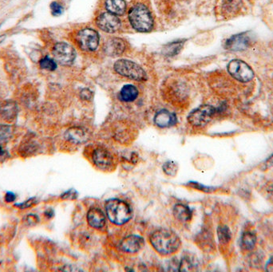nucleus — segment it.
Returning <instances> with one entry per match:
<instances>
[{
  "label": "nucleus",
  "instance_id": "1",
  "mask_svg": "<svg viewBox=\"0 0 273 272\" xmlns=\"http://www.w3.org/2000/svg\"><path fill=\"white\" fill-rule=\"evenodd\" d=\"M150 243L154 249L160 255H168L175 252L180 248V238L174 231L159 230L153 233Z\"/></svg>",
  "mask_w": 273,
  "mask_h": 272
},
{
  "label": "nucleus",
  "instance_id": "2",
  "mask_svg": "<svg viewBox=\"0 0 273 272\" xmlns=\"http://www.w3.org/2000/svg\"><path fill=\"white\" fill-rule=\"evenodd\" d=\"M129 20L133 28L138 32H149L154 27L151 13L143 4H136L130 9Z\"/></svg>",
  "mask_w": 273,
  "mask_h": 272
},
{
  "label": "nucleus",
  "instance_id": "3",
  "mask_svg": "<svg viewBox=\"0 0 273 272\" xmlns=\"http://www.w3.org/2000/svg\"><path fill=\"white\" fill-rule=\"evenodd\" d=\"M106 212L109 220L114 225H125L132 217V211L128 204L118 199L106 202Z\"/></svg>",
  "mask_w": 273,
  "mask_h": 272
},
{
  "label": "nucleus",
  "instance_id": "4",
  "mask_svg": "<svg viewBox=\"0 0 273 272\" xmlns=\"http://www.w3.org/2000/svg\"><path fill=\"white\" fill-rule=\"evenodd\" d=\"M114 68L117 74L132 80L144 81L147 79L145 70L132 61L120 59L114 63Z\"/></svg>",
  "mask_w": 273,
  "mask_h": 272
},
{
  "label": "nucleus",
  "instance_id": "5",
  "mask_svg": "<svg viewBox=\"0 0 273 272\" xmlns=\"http://www.w3.org/2000/svg\"><path fill=\"white\" fill-rule=\"evenodd\" d=\"M217 113V109L209 105H203L189 113L188 116V121L191 125L196 127L205 126L212 120L215 113Z\"/></svg>",
  "mask_w": 273,
  "mask_h": 272
},
{
  "label": "nucleus",
  "instance_id": "6",
  "mask_svg": "<svg viewBox=\"0 0 273 272\" xmlns=\"http://www.w3.org/2000/svg\"><path fill=\"white\" fill-rule=\"evenodd\" d=\"M228 71L239 82H250L254 77V72L251 67L239 59H234L228 63Z\"/></svg>",
  "mask_w": 273,
  "mask_h": 272
},
{
  "label": "nucleus",
  "instance_id": "7",
  "mask_svg": "<svg viewBox=\"0 0 273 272\" xmlns=\"http://www.w3.org/2000/svg\"><path fill=\"white\" fill-rule=\"evenodd\" d=\"M77 42L82 50L93 51L99 45V35L95 30L85 28L81 30L77 35Z\"/></svg>",
  "mask_w": 273,
  "mask_h": 272
},
{
  "label": "nucleus",
  "instance_id": "8",
  "mask_svg": "<svg viewBox=\"0 0 273 272\" xmlns=\"http://www.w3.org/2000/svg\"><path fill=\"white\" fill-rule=\"evenodd\" d=\"M52 53L54 60L62 65H71L76 58V52L73 46L66 43L55 44Z\"/></svg>",
  "mask_w": 273,
  "mask_h": 272
},
{
  "label": "nucleus",
  "instance_id": "9",
  "mask_svg": "<svg viewBox=\"0 0 273 272\" xmlns=\"http://www.w3.org/2000/svg\"><path fill=\"white\" fill-rule=\"evenodd\" d=\"M96 24L105 32L114 33L121 28V21L117 15L110 12L102 13L97 18Z\"/></svg>",
  "mask_w": 273,
  "mask_h": 272
},
{
  "label": "nucleus",
  "instance_id": "10",
  "mask_svg": "<svg viewBox=\"0 0 273 272\" xmlns=\"http://www.w3.org/2000/svg\"><path fill=\"white\" fill-rule=\"evenodd\" d=\"M251 44L250 35L246 33L233 35L226 41V48L228 50L238 51L247 49Z\"/></svg>",
  "mask_w": 273,
  "mask_h": 272
},
{
  "label": "nucleus",
  "instance_id": "11",
  "mask_svg": "<svg viewBox=\"0 0 273 272\" xmlns=\"http://www.w3.org/2000/svg\"><path fill=\"white\" fill-rule=\"evenodd\" d=\"M92 158L96 166L102 169H107L109 167H111L113 161L111 154L106 149L102 148L96 149L93 151Z\"/></svg>",
  "mask_w": 273,
  "mask_h": 272
},
{
  "label": "nucleus",
  "instance_id": "12",
  "mask_svg": "<svg viewBox=\"0 0 273 272\" xmlns=\"http://www.w3.org/2000/svg\"><path fill=\"white\" fill-rule=\"evenodd\" d=\"M177 117L166 110L159 111L154 117V123L160 128H169L177 123Z\"/></svg>",
  "mask_w": 273,
  "mask_h": 272
},
{
  "label": "nucleus",
  "instance_id": "13",
  "mask_svg": "<svg viewBox=\"0 0 273 272\" xmlns=\"http://www.w3.org/2000/svg\"><path fill=\"white\" fill-rule=\"evenodd\" d=\"M143 244V239L138 235H129L121 241V248L126 252L135 253L142 248Z\"/></svg>",
  "mask_w": 273,
  "mask_h": 272
},
{
  "label": "nucleus",
  "instance_id": "14",
  "mask_svg": "<svg viewBox=\"0 0 273 272\" xmlns=\"http://www.w3.org/2000/svg\"><path fill=\"white\" fill-rule=\"evenodd\" d=\"M87 222L94 228H102L106 224V216L102 210L93 207L87 213Z\"/></svg>",
  "mask_w": 273,
  "mask_h": 272
},
{
  "label": "nucleus",
  "instance_id": "15",
  "mask_svg": "<svg viewBox=\"0 0 273 272\" xmlns=\"http://www.w3.org/2000/svg\"><path fill=\"white\" fill-rule=\"evenodd\" d=\"M18 113L17 105L12 101H5L0 103V115L6 121H11Z\"/></svg>",
  "mask_w": 273,
  "mask_h": 272
},
{
  "label": "nucleus",
  "instance_id": "16",
  "mask_svg": "<svg viewBox=\"0 0 273 272\" xmlns=\"http://www.w3.org/2000/svg\"><path fill=\"white\" fill-rule=\"evenodd\" d=\"M104 47L106 54L112 55V56H117L123 53L124 50L126 49V45H125L123 40L115 38V39L109 40Z\"/></svg>",
  "mask_w": 273,
  "mask_h": 272
},
{
  "label": "nucleus",
  "instance_id": "17",
  "mask_svg": "<svg viewBox=\"0 0 273 272\" xmlns=\"http://www.w3.org/2000/svg\"><path fill=\"white\" fill-rule=\"evenodd\" d=\"M66 138L74 144H82L87 140V134L81 128H70L66 132Z\"/></svg>",
  "mask_w": 273,
  "mask_h": 272
},
{
  "label": "nucleus",
  "instance_id": "18",
  "mask_svg": "<svg viewBox=\"0 0 273 272\" xmlns=\"http://www.w3.org/2000/svg\"><path fill=\"white\" fill-rule=\"evenodd\" d=\"M106 7L110 13L117 16L122 15L126 11V2L124 0H106Z\"/></svg>",
  "mask_w": 273,
  "mask_h": 272
},
{
  "label": "nucleus",
  "instance_id": "19",
  "mask_svg": "<svg viewBox=\"0 0 273 272\" xmlns=\"http://www.w3.org/2000/svg\"><path fill=\"white\" fill-rule=\"evenodd\" d=\"M174 215L178 221L182 222H188L190 221L193 216L190 208L188 206L182 204L175 205L174 208Z\"/></svg>",
  "mask_w": 273,
  "mask_h": 272
},
{
  "label": "nucleus",
  "instance_id": "20",
  "mask_svg": "<svg viewBox=\"0 0 273 272\" xmlns=\"http://www.w3.org/2000/svg\"><path fill=\"white\" fill-rule=\"evenodd\" d=\"M138 95V91L133 85H126L120 91V97L123 102H131L136 100Z\"/></svg>",
  "mask_w": 273,
  "mask_h": 272
},
{
  "label": "nucleus",
  "instance_id": "21",
  "mask_svg": "<svg viewBox=\"0 0 273 272\" xmlns=\"http://www.w3.org/2000/svg\"><path fill=\"white\" fill-rule=\"evenodd\" d=\"M256 243V235L251 232H245L243 234L241 239V244L243 249L245 250H252L255 248Z\"/></svg>",
  "mask_w": 273,
  "mask_h": 272
},
{
  "label": "nucleus",
  "instance_id": "22",
  "mask_svg": "<svg viewBox=\"0 0 273 272\" xmlns=\"http://www.w3.org/2000/svg\"><path fill=\"white\" fill-rule=\"evenodd\" d=\"M217 235L221 244H226L229 242L232 238V233L230 229L226 225H221L217 228Z\"/></svg>",
  "mask_w": 273,
  "mask_h": 272
},
{
  "label": "nucleus",
  "instance_id": "23",
  "mask_svg": "<svg viewBox=\"0 0 273 272\" xmlns=\"http://www.w3.org/2000/svg\"><path fill=\"white\" fill-rule=\"evenodd\" d=\"M39 66L42 69H46L49 71H54L57 68V63L55 60L50 59V57L46 56L39 62Z\"/></svg>",
  "mask_w": 273,
  "mask_h": 272
},
{
  "label": "nucleus",
  "instance_id": "24",
  "mask_svg": "<svg viewBox=\"0 0 273 272\" xmlns=\"http://www.w3.org/2000/svg\"><path fill=\"white\" fill-rule=\"evenodd\" d=\"M183 46V42H174L171 44H168L167 46L165 47V54L169 56H172L174 54H177L179 53L181 49Z\"/></svg>",
  "mask_w": 273,
  "mask_h": 272
},
{
  "label": "nucleus",
  "instance_id": "25",
  "mask_svg": "<svg viewBox=\"0 0 273 272\" xmlns=\"http://www.w3.org/2000/svg\"><path fill=\"white\" fill-rule=\"evenodd\" d=\"M178 165L174 161H168L163 165V171L169 176H175L178 172Z\"/></svg>",
  "mask_w": 273,
  "mask_h": 272
},
{
  "label": "nucleus",
  "instance_id": "26",
  "mask_svg": "<svg viewBox=\"0 0 273 272\" xmlns=\"http://www.w3.org/2000/svg\"><path fill=\"white\" fill-rule=\"evenodd\" d=\"M50 10H51V13L54 16H59V15H62L63 12V7L62 4H60L59 2H53L51 4H50Z\"/></svg>",
  "mask_w": 273,
  "mask_h": 272
},
{
  "label": "nucleus",
  "instance_id": "27",
  "mask_svg": "<svg viewBox=\"0 0 273 272\" xmlns=\"http://www.w3.org/2000/svg\"><path fill=\"white\" fill-rule=\"evenodd\" d=\"M240 0H226V8L230 10V11H236L239 5H240Z\"/></svg>",
  "mask_w": 273,
  "mask_h": 272
},
{
  "label": "nucleus",
  "instance_id": "28",
  "mask_svg": "<svg viewBox=\"0 0 273 272\" xmlns=\"http://www.w3.org/2000/svg\"><path fill=\"white\" fill-rule=\"evenodd\" d=\"M37 203V201L35 198H30L27 201H25L23 203L20 204H16V206L20 207V208H28V207H32L35 205V204Z\"/></svg>",
  "mask_w": 273,
  "mask_h": 272
},
{
  "label": "nucleus",
  "instance_id": "29",
  "mask_svg": "<svg viewBox=\"0 0 273 272\" xmlns=\"http://www.w3.org/2000/svg\"><path fill=\"white\" fill-rule=\"evenodd\" d=\"M39 217L35 215H29V216H26V223L28 224L29 225H35L39 222Z\"/></svg>",
  "mask_w": 273,
  "mask_h": 272
},
{
  "label": "nucleus",
  "instance_id": "30",
  "mask_svg": "<svg viewBox=\"0 0 273 272\" xmlns=\"http://www.w3.org/2000/svg\"><path fill=\"white\" fill-rule=\"evenodd\" d=\"M91 97H92V93L88 89H84L81 92V97L83 99L89 100L91 99Z\"/></svg>",
  "mask_w": 273,
  "mask_h": 272
},
{
  "label": "nucleus",
  "instance_id": "31",
  "mask_svg": "<svg viewBox=\"0 0 273 272\" xmlns=\"http://www.w3.org/2000/svg\"><path fill=\"white\" fill-rule=\"evenodd\" d=\"M15 198H16V196L14 194L13 192H8L7 194H6V196H5V201L8 202V203L13 202Z\"/></svg>",
  "mask_w": 273,
  "mask_h": 272
},
{
  "label": "nucleus",
  "instance_id": "32",
  "mask_svg": "<svg viewBox=\"0 0 273 272\" xmlns=\"http://www.w3.org/2000/svg\"><path fill=\"white\" fill-rule=\"evenodd\" d=\"M266 192L269 200L273 202V184L267 187Z\"/></svg>",
  "mask_w": 273,
  "mask_h": 272
},
{
  "label": "nucleus",
  "instance_id": "33",
  "mask_svg": "<svg viewBox=\"0 0 273 272\" xmlns=\"http://www.w3.org/2000/svg\"><path fill=\"white\" fill-rule=\"evenodd\" d=\"M265 268H266L267 272H273V256L271 259H269V262L267 263Z\"/></svg>",
  "mask_w": 273,
  "mask_h": 272
},
{
  "label": "nucleus",
  "instance_id": "34",
  "mask_svg": "<svg viewBox=\"0 0 273 272\" xmlns=\"http://www.w3.org/2000/svg\"><path fill=\"white\" fill-rule=\"evenodd\" d=\"M273 166V154L265 161V167L266 169H269Z\"/></svg>",
  "mask_w": 273,
  "mask_h": 272
},
{
  "label": "nucleus",
  "instance_id": "35",
  "mask_svg": "<svg viewBox=\"0 0 273 272\" xmlns=\"http://www.w3.org/2000/svg\"><path fill=\"white\" fill-rule=\"evenodd\" d=\"M5 38H6V36H5V35H2V36H0V44H1V43H2L3 40H4Z\"/></svg>",
  "mask_w": 273,
  "mask_h": 272
},
{
  "label": "nucleus",
  "instance_id": "36",
  "mask_svg": "<svg viewBox=\"0 0 273 272\" xmlns=\"http://www.w3.org/2000/svg\"><path fill=\"white\" fill-rule=\"evenodd\" d=\"M3 154H4V151L2 150V148L1 147V145H0V155H2Z\"/></svg>",
  "mask_w": 273,
  "mask_h": 272
}]
</instances>
